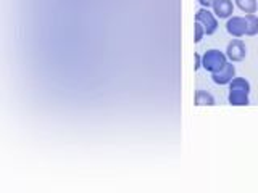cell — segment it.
Here are the masks:
<instances>
[{"instance_id":"cell-3","label":"cell","mask_w":258,"mask_h":193,"mask_svg":"<svg viewBox=\"0 0 258 193\" xmlns=\"http://www.w3.org/2000/svg\"><path fill=\"white\" fill-rule=\"evenodd\" d=\"M247 55V47L240 39H232L226 47V56L231 63H240L245 60Z\"/></svg>"},{"instance_id":"cell-11","label":"cell","mask_w":258,"mask_h":193,"mask_svg":"<svg viewBox=\"0 0 258 193\" xmlns=\"http://www.w3.org/2000/svg\"><path fill=\"white\" fill-rule=\"evenodd\" d=\"M247 21V36L255 37L258 34V16L256 15H245Z\"/></svg>"},{"instance_id":"cell-13","label":"cell","mask_w":258,"mask_h":193,"mask_svg":"<svg viewBox=\"0 0 258 193\" xmlns=\"http://www.w3.org/2000/svg\"><path fill=\"white\" fill-rule=\"evenodd\" d=\"M194 61H196V64H194V71H199L200 66H202V55L200 53L194 55Z\"/></svg>"},{"instance_id":"cell-12","label":"cell","mask_w":258,"mask_h":193,"mask_svg":"<svg viewBox=\"0 0 258 193\" xmlns=\"http://www.w3.org/2000/svg\"><path fill=\"white\" fill-rule=\"evenodd\" d=\"M204 36H207L205 34V29H204V26H202L200 23H194V42L196 44H199L202 39H204Z\"/></svg>"},{"instance_id":"cell-7","label":"cell","mask_w":258,"mask_h":193,"mask_svg":"<svg viewBox=\"0 0 258 193\" xmlns=\"http://www.w3.org/2000/svg\"><path fill=\"white\" fill-rule=\"evenodd\" d=\"M228 102H229V105H232V107H247L250 103V99H248V93H245V92L229 90Z\"/></svg>"},{"instance_id":"cell-14","label":"cell","mask_w":258,"mask_h":193,"mask_svg":"<svg viewBox=\"0 0 258 193\" xmlns=\"http://www.w3.org/2000/svg\"><path fill=\"white\" fill-rule=\"evenodd\" d=\"M215 0H199V4L204 7V8H208V7H212L213 5Z\"/></svg>"},{"instance_id":"cell-1","label":"cell","mask_w":258,"mask_h":193,"mask_svg":"<svg viewBox=\"0 0 258 193\" xmlns=\"http://www.w3.org/2000/svg\"><path fill=\"white\" fill-rule=\"evenodd\" d=\"M229 63L226 53L221 50H216V48H210L204 55H202V66H204L210 74H215V72L221 71L226 64Z\"/></svg>"},{"instance_id":"cell-2","label":"cell","mask_w":258,"mask_h":193,"mask_svg":"<svg viewBox=\"0 0 258 193\" xmlns=\"http://www.w3.org/2000/svg\"><path fill=\"white\" fill-rule=\"evenodd\" d=\"M196 21L200 23L205 29L207 36H213L218 31V20L213 12H210L208 8H200L196 13Z\"/></svg>"},{"instance_id":"cell-9","label":"cell","mask_w":258,"mask_h":193,"mask_svg":"<svg viewBox=\"0 0 258 193\" xmlns=\"http://www.w3.org/2000/svg\"><path fill=\"white\" fill-rule=\"evenodd\" d=\"M234 4L245 15H255L258 10V0H234Z\"/></svg>"},{"instance_id":"cell-8","label":"cell","mask_w":258,"mask_h":193,"mask_svg":"<svg viewBox=\"0 0 258 193\" xmlns=\"http://www.w3.org/2000/svg\"><path fill=\"white\" fill-rule=\"evenodd\" d=\"M194 103L197 107H213L215 105V96L208 90H197L194 95Z\"/></svg>"},{"instance_id":"cell-10","label":"cell","mask_w":258,"mask_h":193,"mask_svg":"<svg viewBox=\"0 0 258 193\" xmlns=\"http://www.w3.org/2000/svg\"><path fill=\"white\" fill-rule=\"evenodd\" d=\"M250 82L245 77H234L231 82H229V90H240V92H245L250 93Z\"/></svg>"},{"instance_id":"cell-4","label":"cell","mask_w":258,"mask_h":193,"mask_svg":"<svg viewBox=\"0 0 258 193\" xmlns=\"http://www.w3.org/2000/svg\"><path fill=\"white\" fill-rule=\"evenodd\" d=\"M226 31L234 39H240L242 36H247V21L245 16H231L226 21Z\"/></svg>"},{"instance_id":"cell-6","label":"cell","mask_w":258,"mask_h":193,"mask_svg":"<svg viewBox=\"0 0 258 193\" xmlns=\"http://www.w3.org/2000/svg\"><path fill=\"white\" fill-rule=\"evenodd\" d=\"M234 77H236V68H234V63H231V61L226 64L221 71L212 74V80L218 85H229V82Z\"/></svg>"},{"instance_id":"cell-5","label":"cell","mask_w":258,"mask_h":193,"mask_svg":"<svg viewBox=\"0 0 258 193\" xmlns=\"http://www.w3.org/2000/svg\"><path fill=\"white\" fill-rule=\"evenodd\" d=\"M234 7L236 4H232V0H215L212 5V10L215 13L216 18L220 20H229L231 16H234Z\"/></svg>"}]
</instances>
